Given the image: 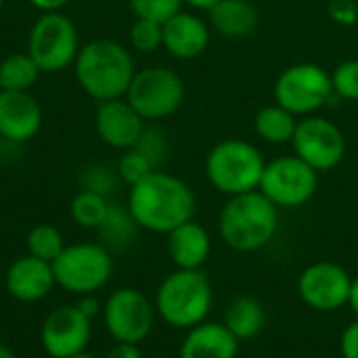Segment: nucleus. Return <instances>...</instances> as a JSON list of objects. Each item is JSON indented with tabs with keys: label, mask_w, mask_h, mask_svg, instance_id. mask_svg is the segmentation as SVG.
Masks as SVG:
<instances>
[{
	"label": "nucleus",
	"mask_w": 358,
	"mask_h": 358,
	"mask_svg": "<svg viewBox=\"0 0 358 358\" xmlns=\"http://www.w3.org/2000/svg\"><path fill=\"white\" fill-rule=\"evenodd\" d=\"M126 208L138 229L168 235L176 227L193 220L197 201L193 189L182 178L164 170H153L130 187Z\"/></svg>",
	"instance_id": "obj_1"
},
{
	"label": "nucleus",
	"mask_w": 358,
	"mask_h": 358,
	"mask_svg": "<svg viewBox=\"0 0 358 358\" xmlns=\"http://www.w3.org/2000/svg\"><path fill=\"white\" fill-rule=\"evenodd\" d=\"M80 88L94 101L124 99L136 73L132 52L109 38L84 44L73 61Z\"/></svg>",
	"instance_id": "obj_2"
},
{
	"label": "nucleus",
	"mask_w": 358,
	"mask_h": 358,
	"mask_svg": "<svg viewBox=\"0 0 358 358\" xmlns=\"http://www.w3.org/2000/svg\"><path fill=\"white\" fill-rule=\"evenodd\" d=\"M279 231V208L260 191L233 195L220 210L218 233L227 248L252 254L266 248Z\"/></svg>",
	"instance_id": "obj_3"
},
{
	"label": "nucleus",
	"mask_w": 358,
	"mask_h": 358,
	"mask_svg": "<svg viewBox=\"0 0 358 358\" xmlns=\"http://www.w3.org/2000/svg\"><path fill=\"white\" fill-rule=\"evenodd\" d=\"M212 302V283L201 268H176L159 283L153 304L166 325L189 331L208 319Z\"/></svg>",
	"instance_id": "obj_4"
},
{
	"label": "nucleus",
	"mask_w": 358,
	"mask_h": 358,
	"mask_svg": "<svg viewBox=\"0 0 358 358\" xmlns=\"http://www.w3.org/2000/svg\"><path fill=\"white\" fill-rule=\"evenodd\" d=\"M264 166L266 162L256 145L241 138H227L208 151L206 176L218 193L233 197L258 191Z\"/></svg>",
	"instance_id": "obj_5"
},
{
	"label": "nucleus",
	"mask_w": 358,
	"mask_h": 358,
	"mask_svg": "<svg viewBox=\"0 0 358 358\" xmlns=\"http://www.w3.org/2000/svg\"><path fill=\"white\" fill-rule=\"evenodd\" d=\"M55 281L73 296L101 292L113 275L111 252L101 243H71L50 262Z\"/></svg>",
	"instance_id": "obj_6"
},
{
	"label": "nucleus",
	"mask_w": 358,
	"mask_h": 358,
	"mask_svg": "<svg viewBox=\"0 0 358 358\" xmlns=\"http://www.w3.org/2000/svg\"><path fill=\"white\" fill-rule=\"evenodd\" d=\"M273 96L296 117L315 115L334 99L331 73L319 63H294L277 76Z\"/></svg>",
	"instance_id": "obj_7"
},
{
	"label": "nucleus",
	"mask_w": 358,
	"mask_h": 358,
	"mask_svg": "<svg viewBox=\"0 0 358 358\" xmlns=\"http://www.w3.org/2000/svg\"><path fill=\"white\" fill-rule=\"evenodd\" d=\"M80 38L73 21L59 13H44L29 29L27 52L46 73H59L73 65L80 52Z\"/></svg>",
	"instance_id": "obj_8"
},
{
	"label": "nucleus",
	"mask_w": 358,
	"mask_h": 358,
	"mask_svg": "<svg viewBox=\"0 0 358 358\" xmlns=\"http://www.w3.org/2000/svg\"><path fill=\"white\" fill-rule=\"evenodd\" d=\"M126 101L145 122H159L180 109L185 82L170 67H145L134 73Z\"/></svg>",
	"instance_id": "obj_9"
},
{
	"label": "nucleus",
	"mask_w": 358,
	"mask_h": 358,
	"mask_svg": "<svg viewBox=\"0 0 358 358\" xmlns=\"http://www.w3.org/2000/svg\"><path fill=\"white\" fill-rule=\"evenodd\" d=\"M319 189V172L304 159L294 155H279L264 166L258 191L281 208H300L308 203Z\"/></svg>",
	"instance_id": "obj_10"
},
{
	"label": "nucleus",
	"mask_w": 358,
	"mask_h": 358,
	"mask_svg": "<svg viewBox=\"0 0 358 358\" xmlns=\"http://www.w3.org/2000/svg\"><path fill=\"white\" fill-rule=\"evenodd\" d=\"M103 323L117 344H141L155 323V304L134 287H120L103 304Z\"/></svg>",
	"instance_id": "obj_11"
},
{
	"label": "nucleus",
	"mask_w": 358,
	"mask_h": 358,
	"mask_svg": "<svg viewBox=\"0 0 358 358\" xmlns=\"http://www.w3.org/2000/svg\"><path fill=\"white\" fill-rule=\"evenodd\" d=\"M292 147L300 159H304L321 174L331 172L344 162L346 136L338 124L315 113L308 117H300Z\"/></svg>",
	"instance_id": "obj_12"
},
{
	"label": "nucleus",
	"mask_w": 358,
	"mask_h": 358,
	"mask_svg": "<svg viewBox=\"0 0 358 358\" xmlns=\"http://www.w3.org/2000/svg\"><path fill=\"white\" fill-rule=\"evenodd\" d=\"M92 338V321L76 306L63 304L50 310L40 327V346L50 358H69L86 352Z\"/></svg>",
	"instance_id": "obj_13"
},
{
	"label": "nucleus",
	"mask_w": 358,
	"mask_h": 358,
	"mask_svg": "<svg viewBox=\"0 0 358 358\" xmlns=\"http://www.w3.org/2000/svg\"><path fill=\"white\" fill-rule=\"evenodd\" d=\"M350 287V273L336 262H315L304 268L298 279V294L302 302L319 313H336L346 306Z\"/></svg>",
	"instance_id": "obj_14"
},
{
	"label": "nucleus",
	"mask_w": 358,
	"mask_h": 358,
	"mask_svg": "<svg viewBox=\"0 0 358 358\" xmlns=\"http://www.w3.org/2000/svg\"><path fill=\"white\" fill-rule=\"evenodd\" d=\"M94 128H96L99 138L105 145L128 151L138 143L145 130V120L136 113V109L124 96V99L99 103V109L94 115Z\"/></svg>",
	"instance_id": "obj_15"
},
{
	"label": "nucleus",
	"mask_w": 358,
	"mask_h": 358,
	"mask_svg": "<svg viewBox=\"0 0 358 358\" xmlns=\"http://www.w3.org/2000/svg\"><path fill=\"white\" fill-rule=\"evenodd\" d=\"M55 285L57 281H55L52 264L29 254L10 262L4 275L6 294L21 304L42 302L52 292Z\"/></svg>",
	"instance_id": "obj_16"
},
{
	"label": "nucleus",
	"mask_w": 358,
	"mask_h": 358,
	"mask_svg": "<svg viewBox=\"0 0 358 358\" xmlns=\"http://www.w3.org/2000/svg\"><path fill=\"white\" fill-rule=\"evenodd\" d=\"M42 128V107L29 92H0V136L8 143H27Z\"/></svg>",
	"instance_id": "obj_17"
},
{
	"label": "nucleus",
	"mask_w": 358,
	"mask_h": 358,
	"mask_svg": "<svg viewBox=\"0 0 358 358\" xmlns=\"http://www.w3.org/2000/svg\"><path fill=\"white\" fill-rule=\"evenodd\" d=\"M162 29H164V48L180 61H191L201 57L212 40L210 25L195 13H187V10H178L166 23H162Z\"/></svg>",
	"instance_id": "obj_18"
},
{
	"label": "nucleus",
	"mask_w": 358,
	"mask_h": 358,
	"mask_svg": "<svg viewBox=\"0 0 358 358\" xmlns=\"http://www.w3.org/2000/svg\"><path fill=\"white\" fill-rule=\"evenodd\" d=\"M239 340L224 327V323L203 321L189 329L182 344L180 358H235Z\"/></svg>",
	"instance_id": "obj_19"
},
{
	"label": "nucleus",
	"mask_w": 358,
	"mask_h": 358,
	"mask_svg": "<svg viewBox=\"0 0 358 358\" xmlns=\"http://www.w3.org/2000/svg\"><path fill=\"white\" fill-rule=\"evenodd\" d=\"M168 256L176 268H201L212 252V239L206 227L189 220L168 233Z\"/></svg>",
	"instance_id": "obj_20"
},
{
	"label": "nucleus",
	"mask_w": 358,
	"mask_h": 358,
	"mask_svg": "<svg viewBox=\"0 0 358 358\" xmlns=\"http://www.w3.org/2000/svg\"><path fill=\"white\" fill-rule=\"evenodd\" d=\"M208 13L210 27L229 40L250 38L260 21L258 6L252 0H220Z\"/></svg>",
	"instance_id": "obj_21"
},
{
	"label": "nucleus",
	"mask_w": 358,
	"mask_h": 358,
	"mask_svg": "<svg viewBox=\"0 0 358 358\" xmlns=\"http://www.w3.org/2000/svg\"><path fill=\"white\" fill-rule=\"evenodd\" d=\"M264 323H266L264 308L252 296L235 298L224 313V327L239 342H248V340L256 338L264 329Z\"/></svg>",
	"instance_id": "obj_22"
},
{
	"label": "nucleus",
	"mask_w": 358,
	"mask_h": 358,
	"mask_svg": "<svg viewBox=\"0 0 358 358\" xmlns=\"http://www.w3.org/2000/svg\"><path fill=\"white\" fill-rule=\"evenodd\" d=\"M300 117L285 107L273 103L262 107L254 117V132L268 145H287L294 141Z\"/></svg>",
	"instance_id": "obj_23"
},
{
	"label": "nucleus",
	"mask_w": 358,
	"mask_h": 358,
	"mask_svg": "<svg viewBox=\"0 0 358 358\" xmlns=\"http://www.w3.org/2000/svg\"><path fill=\"white\" fill-rule=\"evenodd\" d=\"M136 231H138V224L134 222L132 214L128 212V208H122V206H109V212L103 220V224L99 227V233H101V239H103V245L111 252H122L126 250L134 237H136Z\"/></svg>",
	"instance_id": "obj_24"
},
{
	"label": "nucleus",
	"mask_w": 358,
	"mask_h": 358,
	"mask_svg": "<svg viewBox=\"0 0 358 358\" xmlns=\"http://www.w3.org/2000/svg\"><path fill=\"white\" fill-rule=\"evenodd\" d=\"M40 67L29 52H17L0 63V88L13 92H29L40 76Z\"/></svg>",
	"instance_id": "obj_25"
},
{
	"label": "nucleus",
	"mask_w": 358,
	"mask_h": 358,
	"mask_svg": "<svg viewBox=\"0 0 358 358\" xmlns=\"http://www.w3.org/2000/svg\"><path fill=\"white\" fill-rule=\"evenodd\" d=\"M109 201L107 197L99 195V193H92V191H80L73 199H71V206H69V214H71V220L82 227V229H99L109 212Z\"/></svg>",
	"instance_id": "obj_26"
},
{
	"label": "nucleus",
	"mask_w": 358,
	"mask_h": 358,
	"mask_svg": "<svg viewBox=\"0 0 358 358\" xmlns=\"http://www.w3.org/2000/svg\"><path fill=\"white\" fill-rule=\"evenodd\" d=\"M65 239L61 231L52 224H36L29 229L25 237V248L29 256H36L44 262H52L63 250H65Z\"/></svg>",
	"instance_id": "obj_27"
},
{
	"label": "nucleus",
	"mask_w": 358,
	"mask_h": 358,
	"mask_svg": "<svg viewBox=\"0 0 358 358\" xmlns=\"http://www.w3.org/2000/svg\"><path fill=\"white\" fill-rule=\"evenodd\" d=\"M130 46L138 52H155L164 46V29L162 23L149 19H136L130 27Z\"/></svg>",
	"instance_id": "obj_28"
},
{
	"label": "nucleus",
	"mask_w": 358,
	"mask_h": 358,
	"mask_svg": "<svg viewBox=\"0 0 358 358\" xmlns=\"http://www.w3.org/2000/svg\"><path fill=\"white\" fill-rule=\"evenodd\" d=\"M153 170H157L141 151H136V149H128V151H124V155L120 157V162H117V168H115V172H117V176H120V180L122 182H126L128 187H132V185H136L138 180H143L147 174H151Z\"/></svg>",
	"instance_id": "obj_29"
},
{
	"label": "nucleus",
	"mask_w": 358,
	"mask_h": 358,
	"mask_svg": "<svg viewBox=\"0 0 358 358\" xmlns=\"http://www.w3.org/2000/svg\"><path fill=\"white\" fill-rule=\"evenodd\" d=\"M334 96L342 101H358V59L340 63L331 73Z\"/></svg>",
	"instance_id": "obj_30"
},
{
	"label": "nucleus",
	"mask_w": 358,
	"mask_h": 358,
	"mask_svg": "<svg viewBox=\"0 0 358 358\" xmlns=\"http://www.w3.org/2000/svg\"><path fill=\"white\" fill-rule=\"evenodd\" d=\"M136 19H149L166 23L178 10H182V0H128Z\"/></svg>",
	"instance_id": "obj_31"
},
{
	"label": "nucleus",
	"mask_w": 358,
	"mask_h": 358,
	"mask_svg": "<svg viewBox=\"0 0 358 358\" xmlns=\"http://www.w3.org/2000/svg\"><path fill=\"white\" fill-rule=\"evenodd\" d=\"M132 149L141 151L157 170H162L159 166L164 164V159H166V155H168V141H166V136H164L159 130H155V128H145L143 134H141V138H138V143H136Z\"/></svg>",
	"instance_id": "obj_32"
},
{
	"label": "nucleus",
	"mask_w": 358,
	"mask_h": 358,
	"mask_svg": "<svg viewBox=\"0 0 358 358\" xmlns=\"http://www.w3.org/2000/svg\"><path fill=\"white\" fill-rule=\"evenodd\" d=\"M117 180H120L117 172H111L105 166H94V168H90V170L84 172V176H82V189L107 197L117 187Z\"/></svg>",
	"instance_id": "obj_33"
},
{
	"label": "nucleus",
	"mask_w": 358,
	"mask_h": 358,
	"mask_svg": "<svg viewBox=\"0 0 358 358\" xmlns=\"http://www.w3.org/2000/svg\"><path fill=\"white\" fill-rule=\"evenodd\" d=\"M327 15L338 25H355L358 21V2L357 0H331L327 4Z\"/></svg>",
	"instance_id": "obj_34"
},
{
	"label": "nucleus",
	"mask_w": 358,
	"mask_h": 358,
	"mask_svg": "<svg viewBox=\"0 0 358 358\" xmlns=\"http://www.w3.org/2000/svg\"><path fill=\"white\" fill-rule=\"evenodd\" d=\"M340 350L344 358H358V319L344 329L340 338Z\"/></svg>",
	"instance_id": "obj_35"
},
{
	"label": "nucleus",
	"mask_w": 358,
	"mask_h": 358,
	"mask_svg": "<svg viewBox=\"0 0 358 358\" xmlns=\"http://www.w3.org/2000/svg\"><path fill=\"white\" fill-rule=\"evenodd\" d=\"M76 306L92 321L99 313H103V304H101V300L94 296V294H86V296H78V302H76Z\"/></svg>",
	"instance_id": "obj_36"
},
{
	"label": "nucleus",
	"mask_w": 358,
	"mask_h": 358,
	"mask_svg": "<svg viewBox=\"0 0 358 358\" xmlns=\"http://www.w3.org/2000/svg\"><path fill=\"white\" fill-rule=\"evenodd\" d=\"M103 358H143L136 344H113Z\"/></svg>",
	"instance_id": "obj_37"
},
{
	"label": "nucleus",
	"mask_w": 358,
	"mask_h": 358,
	"mask_svg": "<svg viewBox=\"0 0 358 358\" xmlns=\"http://www.w3.org/2000/svg\"><path fill=\"white\" fill-rule=\"evenodd\" d=\"M29 2L44 13H59L69 0H29Z\"/></svg>",
	"instance_id": "obj_38"
},
{
	"label": "nucleus",
	"mask_w": 358,
	"mask_h": 358,
	"mask_svg": "<svg viewBox=\"0 0 358 358\" xmlns=\"http://www.w3.org/2000/svg\"><path fill=\"white\" fill-rule=\"evenodd\" d=\"M187 6L195 8V10H210L214 4H218L220 0H182Z\"/></svg>",
	"instance_id": "obj_39"
},
{
	"label": "nucleus",
	"mask_w": 358,
	"mask_h": 358,
	"mask_svg": "<svg viewBox=\"0 0 358 358\" xmlns=\"http://www.w3.org/2000/svg\"><path fill=\"white\" fill-rule=\"evenodd\" d=\"M348 306L352 308V313L358 319V277L352 279V287H350V298H348Z\"/></svg>",
	"instance_id": "obj_40"
},
{
	"label": "nucleus",
	"mask_w": 358,
	"mask_h": 358,
	"mask_svg": "<svg viewBox=\"0 0 358 358\" xmlns=\"http://www.w3.org/2000/svg\"><path fill=\"white\" fill-rule=\"evenodd\" d=\"M0 358H17V355H15L8 346L0 344Z\"/></svg>",
	"instance_id": "obj_41"
},
{
	"label": "nucleus",
	"mask_w": 358,
	"mask_h": 358,
	"mask_svg": "<svg viewBox=\"0 0 358 358\" xmlns=\"http://www.w3.org/2000/svg\"><path fill=\"white\" fill-rule=\"evenodd\" d=\"M69 358H96V357H92L90 352H80V355H76V357H69Z\"/></svg>",
	"instance_id": "obj_42"
},
{
	"label": "nucleus",
	"mask_w": 358,
	"mask_h": 358,
	"mask_svg": "<svg viewBox=\"0 0 358 358\" xmlns=\"http://www.w3.org/2000/svg\"><path fill=\"white\" fill-rule=\"evenodd\" d=\"M2 4H4V0H0V8H2Z\"/></svg>",
	"instance_id": "obj_43"
},
{
	"label": "nucleus",
	"mask_w": 358,
	"mask_h": 358,
	"mask_svg": "<svg viewBox=\"0 0 358 358\" xmlns=\"http://www.w3.org/2000/svg\"><path fill=\"white\" fill-rule=\"evenodd\" d=\"M0 92H2V88H0Z\"/></svg>",
	"instance_id": "obj_44"
}]
</instances>
